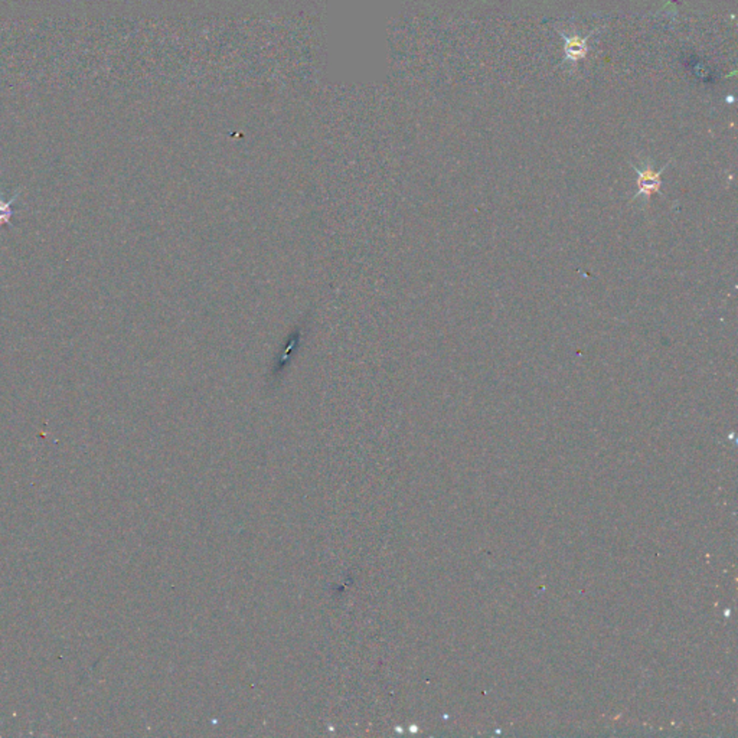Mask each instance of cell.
Here are the masks:
<instances>
[{
    "label": "cell",
    "instance_id": "1",
    "mask_svg": "<svg viewBox=\"0 0 738 738\" xmlns=\"http://www.w3.org/2000/svg\"><path fill=\"white\" fill-rule=\"evenodd\" d=\"M633 171L637 174V192L632 198V200L643 196L645 202H650L652 196L661 195V186H662V174L669 166V161L664 168L659 171L653 166V163L649 160H642L640 166L633 165Z\"/></svg>",
    "mask_w": 738,
    "mask_h": 738
},
{
    "label": "cell",
    "instance_id": "2",
    "mask_svg": "<svg viewBox=\"0 0 738 738\" xmlns=\"http://www.w3.org/2000/svg\"><path fill=\"white\" fill-rule=\"evenodd\" d=\"M564 38V62L577 64L584 59L589 54V39L590 35H579V33H565L560 32Z\"/></svg>",
    "mask_w": 738,
    "mask_h": 738
},
{
    "label": "cell",
    "instance_id": "3",
    "mask_svg": "<svg viewBox=\"0 0 738 738\" xmlns=\"http://www.w3.org/2000/svg\"><path fill=\"white\" fill-rule=\"evenodd\" d=\"M22 191H16L11 199H5V192L0 191V229H2L4 225H11V221H12V217L18 212L16 210H13V205L16 203L18 198L21 196Z\"/></svg>",
    "mask_w": 738,
    "mask_h": 738
}]
</instances>
